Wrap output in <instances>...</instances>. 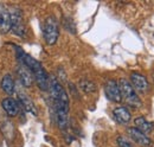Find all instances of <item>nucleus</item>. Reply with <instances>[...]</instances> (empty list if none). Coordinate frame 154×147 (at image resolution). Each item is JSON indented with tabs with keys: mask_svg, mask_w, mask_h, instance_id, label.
I'll use <instances>...</instances> for the list:
<instances>
[{
	"mask_svg": "<svg viewBox=\"0 0 154 147\" xmlns=\"http://www.w3.org/2000/svg\"><path fill=\"white\" fill-rule=\"evenodd\" d=\"M49 90L54 100V109L58 127L66 129L69 126V96L56 77H50Z\"/></svg>",
	"mask_w": 154,
	"mask_h": 147,
	"instance_id": "obj_1",
	"label": "nucleus"
},
{
	"mask_svg": "<svg viewBox=\"0 0 154 147\" xmlns=\"http://www.w3.org/2000/svg\"><path fill=\"white\" fill-rule=\"evenodd\" d=\"M11 31L19 37H24L26 35V27L24 25L23 13L19 8H14L11 11Z\"/></svg>",
	"mask_w": 154,
	"mask_h": 147,
	"instance_id": "obj_5",
	"label": "nucleus"
},
{
	"mask_svg": "<svg viewBox=\"0 0 154 147\" xmlns=\"http://www.w3.org/2000/svg\"><path fill=\"white\" fill-rule=\"evenodd\" d=\"M1 89L8 95H13L16 90V84H14V80L10 74H6L2 78H1Z\"/></svg>",
	"mask_w": 154,
	"mask_h": 147,
	"instance_id": "obj_14",
	"label": "nucleus"
},
{
	"mask_svg": "<svg viewBox=\"0 0 154 147\" xmlns=\"http://www.w3.org/2000/svg\"><path fill=\"white\" fill-rule=\"evenodd\" d=\"M119 88H120V92H121V97L122 100H125V102L133 108H140L142 106V102L137 95V92H135L133 86L131 84V82L126 78H121L119 82Z\"/></svg>",
	"mask_w": 154,
	"mask_h": 147,
	"instance_id": "obj_3",
	"label": "nucleus"
},
{
	"mask_svg": "<svg viewBox=\"0 0 154 147\" xmlns=\"http://www.w3.org/2000/svg\"><path fill=\"white\" fill-rule=\"evenodd\" d=\"M113 117L115 119V121L120 125H126L131 121L132 119V114L129 109L125 106H120L116 107L115 109L113 110Z\"/></svg>",
	"mask_w": 154,
	"mask_h": 147,
	"instance_id": "obj_10",
	"label": "nucleus"
},
{
	"mask_svg": "<svg viewBox=\"0 0 154 147\" xmlns=\"http://www.w3.org/2000/svg\"><path fill=\"white\" fill-rule=\"evenodd\" d=\"M17 76L19 78L20 83L25 88H30L33 84V80H35L33 78V75H32V73L27 68H25L24 65H19L18 67V69H17Z\"/></svg>",
	"mask_w": 154,
	"mask_h": 147,
	"instance_id": "obj_11",
	"label": "nucleus"
},
{
	"mask_svg": "<svg viewBox=\"0 0 154 147\" xmlns=\"http://www.w3.org/2000/svg\"><path fill=\"white\" fill-rule=\"evenodd\" d=\"M104 92L108 100H110L112 102H121L122 97H121V92H120V88L119 84L115 80H108L104 84Z\"/></svg>",
	"mask_w": 154,
	"mask_h": 147,
	"instance_id": "obj_6",
	"label": "nucleus"
},
{
	"mask_svg": "<svg viewBox=\"0 0 154 147\" xmlns=\"http://www.w3.org/2000/svg\"><path fill=\"white\" fill-rule=\"evenodd\" d=\"M43 37L48 45L56 44L58 37H59V25L56 17L50 16L44 20L43 24Z\"/></svg>",
	"mask_w": 154,
	"mask_h": 147,
	"instance_id": "obj_4",
	"label": "nucleus"
},
{
	"mask_svg": "<svg viewBox=\"0 0 154 147\" xmlns=\"http://www.w3.org/2000/svg\"><path fill=\"white\" fill-rule=\"evenodd\" d=\"M11 12L7 10L0 11V30L4 32H8L11 30Z\"/></svg>",
	"mask_w": 154,
	"mask_h": 147,
	"instance_id": "obj_15",
	"label": "nucleus"
},
{
	"mask_svg": "<svg viewBox=\"0 0 154 147\" xmlns=\"http://www.w3.org/2000/svg\"><path fill=\"white\" fill-rule=\"evenodd\" d=\"M79 88L83 90L84 92H96V84L93 81L89 80H82L79 81Z\"/></svg>",
	"mask_w": 154,
	"mask_h": 147,
	"instance_id": "obj_16",
	"label": "nucleus"
},
{
	"mask_svg": "<svg viewBox=\"0 0 154 147\" xmlns=\"http://www.w3.org/2000/svg\"><path fill=\"white\" fill-rule=\"evenodd\" d=\"M134 125L135 128H137L140 132H142L143 134H149L152 130L154 129V124L153 122H149L147 121L143 116H139L134 120Z\"/></svg>",
	"mask_w": 154,
	"mask_h": 147,
	"instance_id": "obj_13",
	"label": "nucleus"
},
{
	"mask_svg": "<svg viewBox=\"0 0 154 147\" xmlns=\"http://www.w3.org/2000/svg\"><path fill=\"white\" fill-rule=\"evenodd\" d=\"M18 102H19V105L24 109L26 110V111L33 114L35 116L38 115V110H37L35 103H33V101L30 99L29 95H26V94H24V92H19V94H18Z\"/></svg>",
	"mask_w": 154,
	"mask_h": 147,
	"instance_id": "obj_12",
	"label": "nucleus"
},
{
	"mask_svg": "<svg viewBox=\"0 0 154 147\" xmlns=\"http://www.w3.org/2000/svg\"><path fill=\"white\" fill-rule=\"evenodd\" d=\"M17 57H18V61L21 63V65H24L32 73L33 78L39 87V89L49 90L50 77L45 71V69L43 68V65L40 64V62H38L37 59H35L30 55H27L26 52H24L20 48H17Z\"/></svg>",
	"mask_w": 154,
	"mask_h": 147,
	"instance_id": "obj_2",
	"label": "nucleus"
},
{
	"mask_svg": "<svg viewBox=\"0 0 154 147\" xmlns=\"http://www.w3.org/2000/svg\"><path fill=\"white\" fill-rule=\"evenodd\" d=\"M131 84L133 86L135 92H146L148 90V81L145 77V75L140 73L131 74Z\"/></svg>",
	"mask_w": 154,
	"mask_h": 147,
	"instance_id": "obj_8",
	"label": "nucleus"
},
{
	"mask_svg": "<svg viewBox=\"0 0 154 147\" xmlns=\"http://www.w3.org/2000/svg\"><path fill=\"white\" fill-rule=\"evenodd\" d=\"M117 144H119L120 147H133L131 145V142L126 138H123V136H119L117 138Z\"/></svg>",
	"mask_w": 154,
	"mask_h": 147,
	"instance_id": "obj_17",
	"label": "nucleus"
},
{
	"mask_svg": "<svg viewBox=\"0 0 154 147\" xmlns=\"http://www.w3.org/2000/svg\"><path fill=\"white\" fill-rule=\"evenodd\" d=\"M127 133H128L129 138L134 142H136L137 145H140V146L148 147L151 146V144H152V140L146 134H143L142 132H140L139 129L135 128V127H129V128L127 129Z\"/></svg>",
	"mask_w": 154,
	"mask_h": 147,
	"instance_id": "obj_7",
	"label": "nucleus"
},
{
	"mask_svg": "<svg viewBox=\"0 0 154 147\" xmlns=\"http://www.w3.org/2000/svg\"><path fill=\"white\" fill-rule=\"evenodd\" d=\"M1 107L2 109L6 111V114L11 117L17 116L20 110V105L17 100H14L13 97H6L1 101Z\"/></svg>",
	"mask_w": 154,
	"mask_h": 147,
	"instance_id": "obj_9",
	"label": "nucleus"
}]
</instances>
